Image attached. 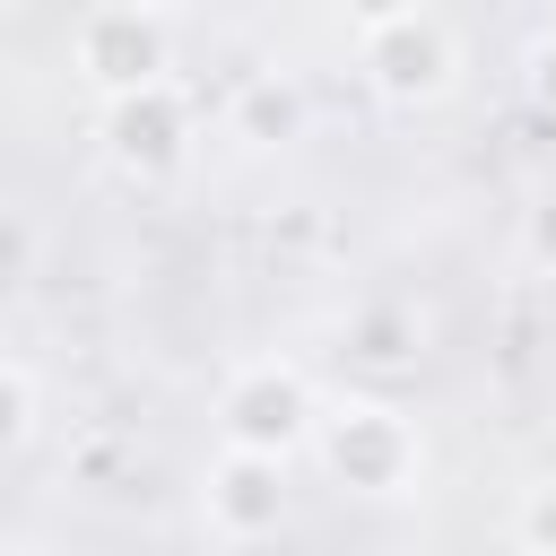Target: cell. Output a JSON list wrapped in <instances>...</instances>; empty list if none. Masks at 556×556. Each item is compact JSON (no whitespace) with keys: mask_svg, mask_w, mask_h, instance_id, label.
<instances>
[{"mask_svg":"<svg viewBox=\"0 0 556 556\" xmlns=\"http://www.w3.org/2000/svg\"><path fill=\"white\" fill-rule=\"evenodd\" d=\"M356 52H365V78L391 96V104H434L460 70V43L434 9H382V17H356Z\"/></svg>","mask_w":556,"mask_h":556,"instance_id":"cell-1","label":"cell"},{"mask_svg":"<svg viewBox=\"0 0 556 556\" xmlns=\"http://www.w3.org/2000/svg\"><path fill=\"white\" fill-rule=\"evenodd\" d=\"M70 52L78 70L104 87V96H139L165 78V17H139V9H87L70 26Z\"/></svg>","mask_w":556,"mask_h":556,"instance_id":"cell-2","label":"cell"},{"mask_svg":"<svg viewBox=\"0 0 556 556\" xmlns=\"http://www.w3.org/2000/svg\"><path fill=\"white\" fill-rule=\"evenodd\" d=\"M217 417H226V452H261V460H278V452L313 426V400H304V382H295L287 365H243V374L226 382Z\"/></svg>","mask_w":556,"mask_h":556,"instance_id":"cell-3","label":"cell"},{"mask_svg":"<svg viewBox=\"0 0 556 556\" xmlns=\"http://www.w3.org/2000/svg\"><path fill=\"white\" fill-rule=\"evenodd\" d=\"M321 452H330V469H339L348 486H365V495H391V486L408 478V460H417V434H408L391 408H374V400H348V408H330V426H321Z\"/></svg>","mask_w":556,"mask_h":556,"instance_id":"cell-4","label":"cell"},{"mask_svg":"<svg viewBox=\"0 0 556 556\" xmlns=\"http://www.w3.org/2000/svg\"><path fill=\"white\" fill-rule=\"evenodd\" d=\"M182 139H191V113H182V96H174L165 78L104 104V148H113V165H130V174H165V165L182 156Z\"/></svg>","mask_w":556,"mask_h":556,"instance_id":"cell-5","label":"cell"},{"mask_svg":"<svg viewBox=\"0 0 556 556\" xmlns=\"http://www.w3.org/2000/svg\"><path fill=\"white\" fill-rule=\"evenodd\" d=\"M278 460H261V452H226L217 469H208V521L226 530V539H261V530H278Z\"/></svg>","mask_w":556,"mask_h":556,"instance_id":"cell-6","label":"cell"},{"mask_svg":"<svg viewBox=\"0 0 556 556\" xmlns=\"http://www.w3.org/2000/svg\"><path fill=\"white\" fill-rule=\"evenodd\" d=\"M287 122H295V96L269 87V78H252L243 104H235V130H243V139H269V130H287Z\"/></svg>","mask_w":556,"mask_h":556,"instance_id":"cell-7","label":"cell"},{"mask_svg":"<svg viewBox=\"0 0 556 556\" xmlns=\"http://www.w3.org/2000/svg\"><path fill=\"white\" fill-rule=\"evenodd\" d=\"M521 539H530V547H539V556H556V478H547V486H530V495H521Z\"/></svg>","mask_w":556,"mask_h":556,"instance_id":"cell-8","label":"cell"},{"mask_svg":"<svg viewBox=\"0 0 556 556\" xmlns=\"http://www.w3.org/2000/svg\"><path fill=\"white\" fill-rule=\"evenodd\" d=\"M35 434V374H26V356H9V443H26Z\"/></svg>","mask_w":556,"mask_h":556,"instance_id":"cell-9","label":"cell"},{"mask_svg":"<svg viewBox=\"0 0 556 556\" xmlns=\"http://www.w3.org/2000/svg\"><path fill=\"white\" fill-rule=\"evenodd\" d=\"M521 243H530V261H539V269H556V191H539V208H530Z\"/></svg>","mask_w":556,"mask_h":556,"instance_id":"cell-10","label":"cell"},{"mask_svg":"<svg viewBox=\"0 0 556 556\" xmlns=\"http://www.w3.org/2000/svg\"><path fill=\"white\" fill-rule=\"evenodd\" d=\"M530 87L556 104V43H539V52H530Z\"/></svg>","mask_w":556,"mask_h":556,"instance_id":"cell-11","label":"cell"},{"mask_svg":"<svg viewBox=\"0 0 556 556\" xmlns=\"http://www.w3.org/2000/svg\"><path fill=\"white\" fill-rule=\"evenodd\" d=\"M17 556H52V547H17Z\"/></svg>","mask_w":556,"mask_h":556,"instance_id":"cell-12","label":"cell"}]
</instances>
